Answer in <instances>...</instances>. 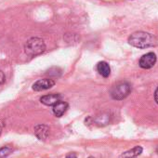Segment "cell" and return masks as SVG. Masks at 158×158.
I'll return each instance as SVG.
<instances>
[{
    "mask_svg": "<svg viewBox=\"0 0 158 158\" xmlns=\"http://www.w3.org/2000/svg\"><path fill=\"white\" fill-rule=\"evenodd\" d=\"M128 43L138 48H147L158 45L157 38L146 32H135L128 37Z\"/></svg>",
    "mask_w": 158,
    "mask_h": 158,
    "instance_id": "6da1fadb",
    "label": "cell"
},
{
    "mask_svg": "<svg viewBox=\"0 0 158 158\" xmlns=\"http://www.w3.org/2000/svg\"><path fill=\"white\" fill-rule=\"evenodd\" d=\"M46 51V44L42 38L32 37L24 45V52L30 57L38 56Z\"/></svg>",
    "mask_w": 158,
    "mask_h": 158,
    "instance_id": "7a4b0ae2",
    "label": "cell"
},
{
    "mask_svg": "<svg viewBox=\"0 0 158 158\" xmlns=\"http://www.w3.org/2000/svg\"><path fill=\"white\" fill-rule=\"evenodd\" d=\"M131 92V86L128 82L122 81L115 84L111 89V97L115 101H122L126 99Z\"/></svg>",
    "mask_w": 158,
    "mask_h": 158,
    "instance_id": "3957f363",
    "label": "cell"
},
{
    "mask_svg": "<svg viewBox=\"0 0 158 158\" xmlns=\"http://www.w3.org/2000/svg\"><path fill=\"white\" fill-rule=\"evenodd\" d=\"M156 60H157L156 55L153 52H149L141 56L139 64L142 69H151L155 65Z\"/></svg>",
    "mask_w": 158,
    "mask_h": 158,
    "instance_id": "277c9868",
    "label": "cell"
},
{
    "mask_svg": "<svg viewBox=\"0 0 158 158\" xmlns=\"http://www.w3.org/2000/svg\"><path fill=\"white\" fill-rule=\"evenodd\" d=\"M55 85V81L51 78H43L39 79L33 85V89L35 91H43L51 89Z\"/></svg>",
    "mask_w": 158,
    "mask_h": 158,
    "instance_id": "5b68a950",
    "label": "cell"
},
{
    "mask_svg": "<svg viewBox=\"0 0 158 158\" xmlns=\"http://www.w3.org/2000/svg\"><path fill=\"white\" fill-rule=\"evenodd\" d=\"M60 99H61V95L60 94H59V93H52V94H48V95L42 96L40 98V102L44 105L53 106L54 104H56L57 102H59L60 101Z\"/></svg>",
    "mask_w": 158,
    "mask_h": 158,
    "instance_id": "8992f818",
    "label": "cell"
},
{
    "mask_svg": "<svg viewBox=\"0 0 158 158\" xmlns=\"http://www.w3.org/2000/svg\"><path fill=\"white\" fill-rule=\"evenodd\" d=\"M35 134L40 140H46L49 136V127L47 125H37L35 127Z\"/></svg>",
    "mask_w": 158,
    "mask_h": 158,
    "instance_id": "52a82bcc",
    "label": "cell"
},
{
    "mask_svg": "<svg viewBox=\"0 0 158 158\" xmlns=\"http://www.w3.org/2000/svg\"><path fill=\"white\" fill-rule=\"evenodd\" d=\"M68 108H69V104L66 102L60 101L59 102H57L56 104L53 105L52 111H53V114H55V116L60 117V116H62L66 113Z\"/></svg>",
    "mask_w": 158,
    "mask_h": 158,
    "instance_id": "ba28073f",
    "label": "cell"
},
{
    "mask_svg": "<svg viewBox=\"0 0 158 158\" xmlns=\"http://www.w3.org/2000/svg\"><path fill=\"white\" fill-rule=\"evenodd\" d=\"M142 151L143 149L141 146H135L134 148L121 153L119 158H137L141 154Z\"/></svg>",
    "mask_w": 158,
    "mask_h": 158,
    "instance_id": "9c48e42d",
    "label": "cell"
},
{
    "mask_svg": "<svg viewBox=\"0 0 158 158\" xmlns=\"http://www.w3.org/2000/svg\"><path fill=\"white\" fill-rule=\"evenodd\" d=\"M97 71L103 77H108L111 74V68L106 61H100L97 64Z\"/></svg>",
    "mask_w": 158,
    "mask_h": 158,
    "instance_id": "30bf717a",
    "label": "cell"
},
{
    "mask_svg": "<svg viewBox=\"0 0 158 158\" xmlns=\"http://www.w3.org/2000/svg\"><path fill=\"white\" fill-rule=\"evenodd\" d=\"M110 118H111L110 114H102L96 116L93 119V122L97 126H99V127H104V126H106V125H108L110 123Z\"/></svg>",
    "mask_w": 158,
    "mask_h": 158,
    "instance_id": "8fae6325",
    "label": "cell"
},
{
    "mask_svg": "<svg viewBox=\"0 0 158 158\" xmlns=\"http://www.w3.org/2000/svg\"><path fill=\"white\" fill-rule=\"evenodd\" d=\"M13 152V149L10 146H4L0 148V158H6Z\"/></svg>",
    "mask_w": 158,
    "mask_h": 158,
    "instance_id": "7c38bea8",
    "label": "cell"
},
{
    "mask_svg": "<svg viewBox=\"0 0 158 158\" xmlns=\"http://www.w3.org/2000/svg\"><path fill=\"white\" fill-rule=\"evenodd\" d=\"M5 80H6V75L1 70H0V86L5 83Z\"/></svg>",
    "mask_w": 158,
    "mask_h": 158,
    "instance_id": "4fadbf2b",
    "label": "cell"
},
{
    "mask_svg": "<svg viewBox=\"0 0 158 158\" xmlns=\"http://www.w3.org/2000/svg\"><path fill=\"white\" fill-rule=\"evenodd\" d=\"M154 101L158 104V87H157V89H156V90L154 92Z\"/></svg>",
    "mask_w": 158,
    "mask_h": 158,
    "instance_id": "5bb4252c",
    "label": "cell"
},
{
    "mask_svg": "<svg viewBox=\"0 0 158 158\" xmlns=\"http://www.w3.org/2000/svg\"><path fill=\"white\" fill-rule=\"evenodd\" d=\"M65 158H77V156H76V154H75V153H73V152H71V153L67 154Z\"/></svg>",
    "mask_w": 158,
    "mask_h": 158,
    "instance_id": "9a60e30c",
    "label": "cell"
},
{
    "mask_svg": "<svg viewBox=\"0 0 158 158\" xmlns=\"http://www.w3.org/2000/svg\"><path fill=\"white\" fill-rule=\"evenodd\" d=\"M2 129H3V125L0 123V135H1V133H2Z\"/></svg>",
    "mask_w": 158,
    "mask_h": 158,
    "instance_id": "2e32d148",
    "label": "cell"
},
{
    "mask_svg": "<svg viewBox=\"0 0 158 158\" xmlns=\"http://www.w3.org/2000/svg\"><path fill=\"white\" fill-rule=\"evenodd\" d=\"M89 158H94V157H93V156H89Z\"/></svg>",
    "mask_w": 158,
    "mask_h": 158,
    "instance_id": "e0dca14e",
    "label": "cell"
}]
</instances>
